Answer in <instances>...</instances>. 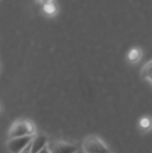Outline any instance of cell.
<instances>
[{"label":"cell","mask_w":152,"mask_h":153,"mask_svg":"<svg viewBox=\"0 0 152 153\" xmlns=\"http://www.w3.org/2000/svg\"><path fill=\"white\" fill-rule=\"evenodd\" d=\"M35 134V126L32 122L25 119H21L14 122L9 130V139L32 136Z\"/></svg>","instance_id":"obj_1"},{"label":"cell","mask_w":152,"mask_h":153,"mask_svg":"<svg viewBox=\"0 0 152 153\" xmlns=\"http://www.w3.org/2000/svg\"><path fill=\"white\" fill-rule=\"evenodd\" d=\"M50 153H75L78 151L77 146L70 143L62 141H53L47 143Z\"/></svg>","instance_id":"obj_4"},{"label":"cell","mask_w":152,"mask_h":153,"mask_svg":"<svg viewBox=\"0 0 152 153\" xmlns=\"http://www.w3.org/2000/svg\"><path fill=\"white\" fill-rule=\"evenodd\" d=\"M47 138L45 135H35L30 143V153H39L47 145Z\"/></svg>","instance_id":"obj_5"},{"label":"cell","mask_w":152,"mask_h":153,"mask_svg":"<svg viewBox=\"0 0 152 153\" xmlns=\"http://www.w3.org/2000/svg\"><path fill=\"white\" fill-rule=\"evenodd\" d=\"M142 76L150 80L152 82V63L151 61L148 62L142 69Z\"/></svg>","instance_id":"obj_6"},{"label":"cell","mask_w":152,"mask_h":153,"mask_svg":"<svg viewBox=\"0 0 152 153\" xmlns=\"http://www.w3.org/2000/svg\"><path fill=\"white\" fill-rule=\"evenodd\" d=\"M84 153H110L104 142L97 135H90L82 143Z\"/></svg>","instance_id":"obj_2"},{"label":"cell","mask_w":152,"mask_h":153,"mask_svg":"<svg viewBox=\"0 0 152 153\" xmlns=\"http://www.w3.org/2000/svg\"><path fill=\"white\" fill-rule=\"evenodd\" d=\"M20 153H30V145H28L22 152H20Z\"/></svg>","instance_id":"obj_10"},{"label":"cell","mask_w":152,"mask_h":153,"mask_svg":"<svg viewBox=\"0 0 152 153\" xmlns=\"http://www.w3.org/2000/svg\"><path fill=\"white\" fill-rule=\"evenodd\" d=\"M75 153H84V152H83V151H82V150H78V151H77Z\"/></svg>","instance_id":"obj_12"},{"label":"cell","mask_w":152,"mask_h":153,"mask_svg":"<svg viewBox=\"0 0 152 153\" xmlns=\"http://www.w3.org/2000/svg\"><path fill=\"white\" fill-rule=\"evenodd\" d=\"M141 55H142L141 50L139 48H134L131 49L130 52L128 53V59L131 62H136V61H138L140 59Z\"/></svg>","instance_id":"obj_7"},{"label":"cell","mask_w":152,"mask_h":153,"mask_svg":"<svg viewBox=\"0 0 152 153\" xmlns=\"http://www.w3.org/2000/svg\"><path fill=\"white\" fill-rule=\"evenodd\" d=\"M35 135L32 136H24L9 139L7 142V149L11 153L22 152L28 145L30 144Z\"/></svg>","instance_id":"obj_3"},{"label":"cell","mask_w":152,"mask_h":153,"mask_svg":"<svg viewBox=\"0 0 152 153\" xmlns=\"http://www.w3.org/2000/svg\"><path fill=\"white\" fill-rule=\"evenodd\" d=\"M39 153H50V152H49V150H48V148H47V145L44 148V149H42L40 152Z\"/></svg>","instance_id":"obj_11"},{"label":"cell","mask_w":152,"mask_h":153,"mask_svg":"<svg viewBox=\"0 0 152 153\" xmlns=\"http://www.w3.org/2000/svg\"><path fill=\"white\" fill-rule=\"evenodd\" d=\"M140 126L142 129H149L151 126V122L148 117H143L140 121Z\"/></svg>","instance_id":"obj_8"},{"label":"cell","mask_w":152,"mask_h":153,"mask_svg":"<svg viewBox=\"0 0 152 153\" xmlns=\"http://www.w3.org/2000/svg\"><path fill=\"white\" fill-rule=\"evenodd\" d=\"M44 10L48 14H52L56 12V6L54 5L53 3H47L45 6H44Z\"/></svg>","instance_id":"obj_9"}]
</instances>
